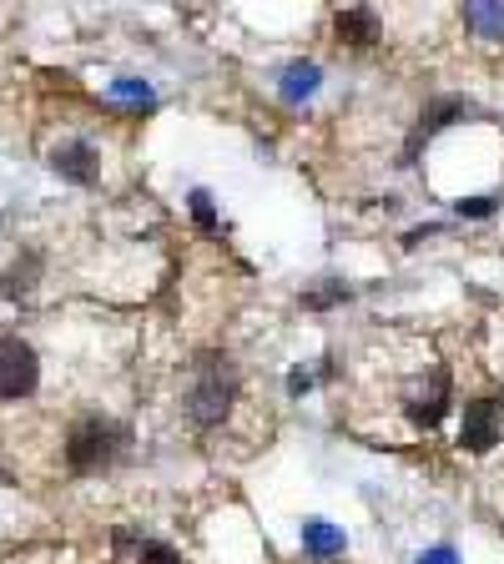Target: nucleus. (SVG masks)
I'll list each match as a JSON object with an SVG mask.
<instances>
[{"mask_svg": "<svg viewBox=\"0 0 504 564\" xmlns=\"http://www.w3.org/2000/svg\"><path fill=\"white\" fill-rule=\"evenodd\" d=\"M121 439H126V434L116 429V423H106V418H86V423H76V434H71V449H66V459H71V469H76V474L106 469V464L116 459Z\"/></svg>", "mask_w": 504, "mask_h": 564, "instance_id": "f257e3e1", "label": "nucleus"}, {"mask_svg": "<svg viewBox=\"0 0 504 564\" xmlns=\"http://www.w3.org/2000/svg\"><path fill=\"white\" fill-rule=\"evenodd\" d=\"M232 393H237L232 363H227V358H207V363H202V378H197V393H192V413H197L202 423H217V418L227 413Z\"/></svg>", "mask_w": 504, "mask_h": 564, "instance_id": "f03ea898", "label": "nucleus"}, {"mask_svg": "<svg viewBox=\"0 0 504 564\" xmlns=\"http://www.w3.org/2000/svg\"><path fill=\"white\" fill-rule=\"evenodd\" d=\"M36 353L21 338H0V398H26L36 388Z\"/></svg>", "mask_w": 504, "mask_h": 564, "instance_id": "7ed1b4c3", "label": "nucleus"}, {"mask_svg": "<svg viewBox=\"0 0 504 564\" xmlns=\"http://www.w3.org/2000/svg\"><path fill=\"white\" fill-rule=\"evenodd\" d=\"M499 444V403H474L464 413V449H494Z\"/></svg>", "mask_w": 504, "mask_h": 564, "instance_id": "20e7f679", "label": "nucleus"}, {"mask_svg": "<svg viewBox=\"0 0 504 564\" xmlns=\"http://www.w3.org/2000/svg\"><path fill=\"white\" fill-rule=\"evenodd\" d=\"M56 172H66L71 182H91V152L86 147H61L56 152Z\"/></svg>", "mask_w": 504, "mask_h": 564, "instance_id": "39448f33", "label": "nucleus"}, {"mask_svg": "<svg viewBox=\"0 0 504 564\" xmlns=\"http://www.w3.org/2000/svg\"><path fill=\"white\" fill-rule=\"evenodd\" d=\"M338 36H353L358 46H368V41H373V16H368V11H348V16H338Z\"/></svg>", "mask_w": 504, "mask_h": 564, "instance_id": "423d86ee", "label": "nucleus"}, {"mask_svg": "<svg viewBox=\"0 0 504 564\" xmlns=\"http://www.w3.org/2000/svg\"><path fill=\"white\" fill-rule=\"evenodd\" d=\"M338 544H343V539H338L328 524H308V549H313V554H328V549H338Z\"/></svg>", "mask_w": 504, "mask_h": 564, "instance_id": "0eeeda50", "label": "nucleus"}, {"mask_svg": "<svg viewBox=\"0 0 504 564\" xmlns=\"http://www.w3.org/2000/svg\"><path fill=\"white\" fill-rule=\"evenodd\" d=\"M313 81H318V71H313V66H298V71L288 76V96H308Z\"/></svg>", "mask_w": 504, "mask_h": 564, "instance_id": "6e6552de", "label": "nucleus"}, {"mask_svg": "<svg viewBox=\"0 0 504 564\" xmlns=\"http://www.w3.org/2000/svg\"><path fill=\"white\" fill-rule=\"evenodd\" d=\"M137 564H177V554H172L167 544H142V554H137Z\"/></svg>", "mask_w": 504, "mask_h": 564, "instance_id": "1a4fd4ad", "label": "nucleus"}, {"mask_svg": "<svg viewBox=\"0 0 504 564\" xmlns=\"http://www.w3.org/2000/svg\"><path fill=\"white\" fill-rule=\"evenodd\" d=\"M192 207H197V222H202V227H212V202H207V192H197V197H192Z\"/></svg>", "mask_w": 504, "mask_h": 564, "instance_id": "9d476101", "label": "nucleus"}]
</instances>
